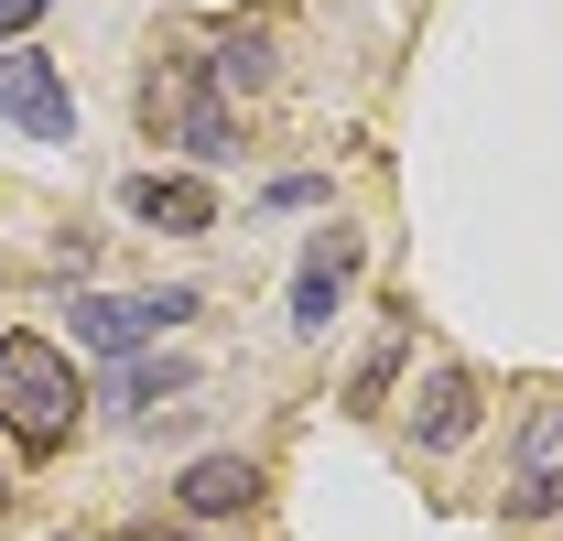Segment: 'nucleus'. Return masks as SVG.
<instances>
[{"instance_id": "obj_11", "label": "nucleus", "mask_w": 563, "mask_h": 541, "mask_svg": "<svg viewBox=\"0 0 563 541\" xmlns=\"http://www.w3.org/2000/svg\"><path fill=\"white\" fill-rule=\"evenodd\" d=\"M207 87L217 98H239V87H272V22H228L207 55Z\"/></svg>"}, {"instance_id": "obj_10", "label": "nucleus", "mask_w": 563, "mask_h": 541, "mask_svg": "<svg viewBox=\"0 0 563 541\" xmlns=\"http://www.w3.org/2000/svg\"><path fill=\"white\" fill-rule=\"evenodd\" d=\"M185 390H196V368H185V357H163V368H152V357H120V379H109V411H120V422H152V411L185 401Z\"/></svg>"}, {"instance_id": "obj_12", "label": "nucleus", "mask_w": 563, "mask_h": 541, "mask_svg": "<svg viewBox=\"0 0 563 541\" xmlns=\"http://www.w3.org/2000/svg\"><path fill=\"white\" fill-rule=\"evenodd\" d=\"M390 379H401V325L368 346V368H357V390H347V401H357V411H379V390H390Z\"/></svg>"}, {"instance_id": "obj_15", "label": "nucleus", "mask_w": 563, "mask_h": 541, "mask_svg": "<svg viewBox=\"0 0 563 541\" xmlns=\"http://www.w3.org/2000/svg\"><path fill=\"white\" fill-rule=\"evenodd\" d=\"M0 509H11V487H0Z\"/></svg>"}, {"instance_id": "obj_14", "label": "nucleus", "mask_w": 563, "mask_h": 541, "mask_svg": "<svg viewBox=\"0 0 563 541\" xmlns=\"http://www.w3.org/2000/svg\"><path fill=\"white\" fill-rule=\"evenodd\" d=\"M44 11H55V0H0V44H11V33H33Z\"/></svg>"}, {"instance_id": "obj_4", "label": "nucleus", "mask_w": 563, "mask_h": 541, "mask_svg": "<svg viewBox=\"0 0 563 541\" xmlns=\"http://www.w3.org/2000/svg\"><path fill=\"white\" fill-rule=\"evenodd\" d=\"M0 120L22 141H76V98L55 55H0Z\"/></svg>"}, {"instance_id": "obj_13", "label": "nucleus", "mask_w": 563, "mask_h": 541, "mask_svg": "<svg viewBox=\"0 0 563 541\" xmlns=\"http://www.w3.org/2000/svg\"><path fill=\"white\" fill-rule=\"evenodd\" d=\"M261 206H325V174H282V185H272Z\"/></svg>"}, {"instance_id": "obj_9", "label": "nucleus", "mask_w": 563, "mask_h": 541, "mask_svg": "<svg viewBox=\"0 0 563 541\" xmlns=\"http://www.w3.org/2000/svg\"><path fill=\"white\" fill-rule=\"evenodd\" d=\"M509 509H520V520H553L563 509V401L531 422V466H520V487H509Z\"/></svg>"}, {"instance_id": "obj_6", "label": "nucleus", "mask_w": 563, "mask_h": 541, "mask_svg": "<svg viewBox=\"0 0 563 541\" xmlns=\"http://www.w3.org/2000/svg\"><path fill=\"white\" fill-rule=\"evenodd\" d=\"M120 206H131L141 228H163V239H207V228H217V196L196 185V174H131Z\"/></svg>"}, {"instance_id": "obj_1", "label": "nucleus", "mask_w": 563, "mask_h": 541, "mask_svg": "<svg viewBox=\"0 0 563 541\" xmlns=\"http://www.w3.org/2000/svg\"><path fill=\"white\" fill-rule=\"evenodd\" d=\"M0 433L22 455H66L76 433V357L55 336H0Z\"/></svg>"}, {"instance_id": "obj_3", "label": "nucleus", "mask_w": 563, "mask_h": 541, "mask_svg": "<svg viewBox=\"0 0 563 541\" xmlns=\"http://www.w3.org/2000/svg\"><path fill=\"white\" fill-rule=\"evenodd\" d=\"M196 314V292H87L76 303V346L87 357H141L152 336H174Z\"/></svg>"}, {"instance_id": "obj_2", "label": "nucleus", "mask_w": 563, "mask_h": 541, "mask_svg": "<svg viewBox=\"0 0 563 541\" xmlns=\"http://www.w3.org/2000/svg\"><path fill=\"white\" fill-rule=\"evenodd\" d=\"M141 120L163 141H185L196 163H228V152H239V109L207 87V55H185V44H152V66H141Z\"/></svg>"}, {"instance_id": "obj_7", "label": "nucleus", "mask_w": 563, "mask_h": 541, "mask_svg": "<svg viewBox=\"0 0 563 541\" xmlns=\"http://www.w3.org/2000/svg\"><path fill=\"white\" fill-rule=\"evenodd\" d=\"M174 509H196V520H250V509H261V466H250V455H196V466L174 476Z\"/></svg>"}, {"instance_id": "obj_5", "label": "nucleus", "mask_w": 563, "mask_h": 541, "mask_svg": "<svg viewBox=\"0 0 563 541\" xmlns=\"http://www.w3.org/2000/svg\"><path fill=\"white\" fill-rule=\"evenodd\" d=\"M347 281H357V228H314V250L292 270V336H325L336 303H347Z\"/></svg>"}, {"instance_id": "obj_8", "label": "nucleus", "mask_w": 563, "mask_h": 541, "mask_svg": "<svg viewBox=\"0 0 563 541\" xmlns=\"http://www.w3.org/2000/svg\"><path fill=\"white\" fill-rule=\"evenodd\" d=\"M466 433H477V379H466V368H433L412 390V444L422 455H455Z\"/></svg>"}]
</instances>
